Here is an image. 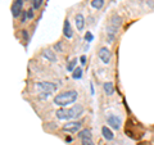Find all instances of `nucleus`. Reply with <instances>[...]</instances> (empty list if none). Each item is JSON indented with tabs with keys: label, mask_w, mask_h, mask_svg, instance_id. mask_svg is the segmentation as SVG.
<instances>
[{
	"label": "nucleus",
	"mask_w": 154,
	"mask_h": 145,
	"mask_svg": "<svg viewBox=\"0 0 154 145\" xmlns=\"http://www.w3.org/2000/svg\"><path fill=\"white\" fill-rule=\"evenodd\" d=\"M77 94L76 90H69V91H64V93L58 94L54 98V104L59 105V107H67L69 104H73L75 101L77 100Z\"/></svg>",
	"instance_id": "1"
},
{
	"label": "nucleus",
	"mask_w": 154,
	"mask_h": 145,
	"mask_svg": "<svg viewBox=\"0 0 154 145\" xmlns=\"http://www.w3.org/2000/svg\"><path fill=\"white\" fill-rule=\"evenodd\" d=\"M122 25V18L117 16V14H114V16H112V18H110L109 21V26H108V39H109V42H112V40L114 39L116 33H117L118 28L121 27Z\"/></svg>",
	"instance_id": "2"
},
{
	"label": "nucleus",
	"mask_w": 154,
	"mask_h": 145,
	"mask_svg": "<svg viewBox=\"0 0 154 145\" xmlns=\"http://www.w3.org/2000/svg\"><path fill=\"white\" fill-rule=\"evenodd\" d=\"M36 89H37L38 93L50 95L51 93L57 91L58 86H57L55 84H53V82H38V84L36 85Z\"/></svg>",
	"instance_id": "3"
},
{
	"label": "nucleus",
	"mask_w": 154,
	"mask_h": 145,
	"mask_svg": "<svg viewBox=\"0 0 154 145\" xmlns=\"http://www.w3.org/2000/svg\"><path fill=\"white\" fill-rule=\"evenodd\" d=\"M98 55H99V59L102 60L104 64H108L110 62V57H112V54H110V50L108 49V48H105V46L100 48Z\"/></svg>",
	"instance_id": "4"
},
{
	"label": "nucleus",
	"mask_w": 154,
	"mask_h": 145,
	"mask_svg": "<svg viewBox=\"0 0 154 145\" xmlns=\"http://www.w3.org/2000/svg\"><path fill=\"white\" fill-rule=\"evenodd\" d=\"M57 117L59 118V119H63V121H68L72 118V110L71 108H60V109H58L57 110Z\"/></svg>",
	"instance_id": "5"
},
{
	"label": "nucleus",
	"mask_w": 154,
	"mask_h": 145,
	"mask_svg": "<svg viewBox=\"0 0 154 145\" xmlns=\"http://www.w3.org/2000/svg\"><path fill=\"white\" fill-rule=\"evenodd\" d=\"M81 123L80 121H73V122H68V123H66L64 126H63V130L67 132H77L81 128Z\"/></svg>",
	"instance_id": "6"
},
{
	"label": "nucleus",
	"mask_w": 154,
	"mask_h": 145,
	"mask_svg": "<svg viewBox=\"0 0 154 145\" xmlns=\"http://www.w3.org/2000/svg\"><path fill=\"white\" fill-rule=\"evenodd\" d=\"M107 122H108V126H110L113 130H119V127H121V119H119L117 116H114V114H109L108 116Z\"/></svg>",
	"instance_id": "7"
},
{
	"label": "nucleus",
	"mask_w": 154,
	"mask_h": 145,
	"mask_svg": "<svg viewBox=\"0 0 154 145\" xmlns=\"http://www.w3.org/2000/svg\"><path fill=\"white\" fill-rule=\"evenodd\" d=\"M22 8H23V0H16V2L13 3V5H12V14H13V17L17 18V17L21 16V13L23 12Z\"/></svg>",
	"instance_id": "8"
},
{
	"label": "nucleus",
	"mask_w": 154,
	"mask_h": 145,
	"mask_svg": "<svg viewBox=\"0 0 154 145\" xmlns=\"http://www.w3.org/2000/svg\"><path fill=\"white\" fill-rule=\"evenodd\" d=\"M75 22H76V27H77V30L79 31H82L84 30V27H85V18L82 14H76V17H75Z\"/></svg>",
	"instance_id": "9"
},
{
	"label": "nucleus",
	"mask_w": 154,
	"mask_h": 145,
	"mask_svg": "<svg viewBox=\"0 0 154 145\" xmlns=\"http://www.w3.org/2000/svg\"><path fill=\"white\" fill-rule=\"evenodd\" d=\"M63 35H64L67 39H71L72 36H73V32H72V28H71V25H69V21H68V19H66V21H64Z\"/></svg>",
	"instance_id": "10"
},
{
	"label": "nucleus",
	"mask_w": 154,
	"mask_h": 145,
	"mask_svg": "<svg viewBox=\"0 0 154 145\" xmlns=\"http://www.w3.org/2000/svg\"><path fill=\"white\" fill-rule=\"evenodd\" d=\"M102 134H103V137L105 140H108V141H110V140L114 139V134L112 132V130L108 128L107 126H103L102 127Z\"/></svg>",
	"instance_id": "11"
},
{
	"label": "nucleus",
	"mask_w": 154,
	"mask_h": 145,
	"mask_svg": "<svg viewBox=\"0 0 154 145\" xmlns=\"http://www.w3.org/2000/svg\"><path fill=\"white\" fill-rule=\"evenodd\" d=\"M103 89H104V93L107 94L108 96H110V95L114 94V86H113L112 82H104Z\"/></svg>",
	"instance_id": "12"
},
{
	"label": "nucleus",
	"mask_w": 154,
	"mask_h": 145,
	"mask_svg": "<svg viewBox=\"0 0 154 145\" xmlns=\"http://www.w3.org/2000/svg\"><path fill=\"white\" fill-rule=\"evenodd\" d=\"M42 57L46 58V59L49 60V62H55V60H57V57H55V54H54V51H51V50H49V49H46V50L42 51Z\"/></svg>",
	"instance_id": "13"
},
{
	"label": "nucleus",
	"mask_w": 154,
	"mask_h": 145,
	"mask_svg": "<svg viewBox=\"0 0 154 145\" xmlns=\"http://www.w3.org/2000/svg\"><path fill=\"white\" fill-rule=\"evenodd\" d=\"M79 137L81 140H84V139H91V131H90V130H88V128H85V130H82V131H80Z\"/></svg>",
	"instance_id": "14"
},
{
	"label": "nucleus",
	"mask_w": 154,
	"mask_h": 145,
	"mask_svg": "<svg viewBox=\"0 0 154 145\" xmlns=\"http://www.w3.org/2000/svg\"><path fill=\"white\" fill-rule=\"evenodd\" d=\"M104 5V0H91V7L94 9H102Z\"/></svg>",
	"instance_id": "15"
},
{
	"label": "nucleus",
	"mask_w": 154,
	"mask_h": 145,
	"mask_svg": "<svg viewBox=\"0 0 154 145\" xmlns=\"http://www.w3.org/2000/svg\"><path fill=\"white\" fill-rule=\"evenodd\" d=\"M72 72H73V73H72V77H73L75 80H80L81 77H82V69H81L80 67H77V68H75Z\"/></svg>",
	"instance_id": "16"
},
{
	"label": "nucleus",
	"mask_w": 154,
	"mask_h": 145,
	"mask_svg": "<svg viewBox=\"0 0 154 145\" xmlns=\"http://www.w3.org/2000/svg\"><path fill=\"white\" fill-rule=\"evenodd\" d=\"M76 64H77V59H72L68 64H67V69H68L69 72H72L75 69V67H76Z\"/></svg>",
	"instance_id": "17"
},
{
	"label": "nucleus",
	"mask_w": 154,
	"mask_h": 145,
	"mask_svg": "<svg viewBox=\"0 0 154 145\" xmlns=\"http://www.w3.org/2000/svg\"><path fill=\"white\" fill-rule=\"evenodd\" d=\"M42 4V0H32V7L33 9H38Z\"/></svg>",
	"instance_id": "18"
},
{
	"label": "nucleus",
	"mask_w": 154,
	"mask_h": 145,
	"mask_svg": "<svg viewBox=\"0 0 154 145\" xmlns=\"http://www.w3.org/2000/svg\"><path fill=\"white\" fill-rule=\"evenodd\" d=\"M85 40H86V41H93V40H94V36H93V33H91V32H89V31L86 32V33H85Z\"/></svg>",
	"instance_id": "19"
},
{
	"label": "nucleus",
	"mask_w": 154,
	"mask_h": 145,
	"mask_svg": "<svg viewBox=\"0 0 154 145\" xmlns=\"http://www.w3.org/2000/svg\"><path fill=\"white\" fill-rule=\"evenodd\" d=\"M81 141H82V145H95L91 139H84V140H81Z\"/></svg>",
	"instance_id": "20"
},
{
	"label": "nucleus",
	"mask_w": 154,
	"mask_h": 145,
	"mask_svg": "<svg viewBox=\"0 0 154 145\" xmlns=\"http://www.w3.org/2000/svg\"><path fill=\"white\" fill-rule=\"evenodd\" d=\"M33 17V9H28L27 12V18H32Z\"/></svg>",
	"instance_id": "21"
},
{
	"label": "nucleus",
	"mask_w": 154,
	"mask_h": 145,
	"mask_svg": "<svg viewBox=\"0 0 154 145\" xmlns=\"http://www.w3.org/2000/svg\"><path fill=\"white\" fill-rule=\"evenodd\" d=\"M54 49H55L57 51H62V46H60V42H58V44H55V45H54Z\"/></svg>",
	"instance_id": "22"
},
{
	"label": "nucleus",
	"mask_w": 154,
	"mask_h": 145,
	"mask_svg": "<svg viewBox=\"0 0 154 145\" xmlns=\"http://www.w3.org/2000/svg\"><path fill=\"white\" fill-rule=\"evenodd\" d=\"M22 36H23V39L27 41V39H28V35H27V31L26 30H22Z\"/></svg>",
	"instance_id": "23"
},
{
	"label": "nucleus",
	"mask_w": 154,
	"mask_h": 145,
	"mask_svg": "<svg viewBox=\"0 0 154 145\" xmlns=\"http://www.w3.org/2000/svg\"><path fill=\"white\" fill-rule=\"evenodd\" d=\"M80 60H81V64H86V57L85 55H82L80 58Z\"/></svg>",
	"instance_id": "24"
},
{
	"label": "nucleus",
	"mask_w": 154,
	"mask_h": 145,
	"mask_svg": "<svg viewBox=\"0 0 154 145\" xmlns=\"http://www.w3.org/2000/svg\"><path fill=\"white\" fill-rule=\"evenodd\" d=\"M26 18H27L26 12H22V21H21V22H25V21H26Z\"/></svg>",
	"instance_id": "25"
}]
</instances>
